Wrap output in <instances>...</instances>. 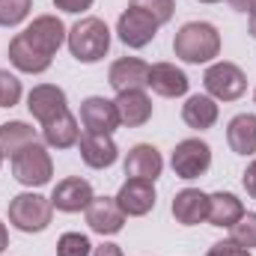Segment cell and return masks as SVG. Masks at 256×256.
<instances>
[{
	"label": "cell",
	"instance_id": "39",
	"mask_svg": "<svg viewBox=\"0 0 256 256\" xmlns=\"http://www.w3.org/2000/svg\"><path fill=\"white\" fill-rule=\"evenodd\" d=\"M254 102H256V90H254Z\"/></svg>",
	"mask_w": 256,
	"mask_h": 256
},
{
	"label": "cell",
	"instance_id": "34",
	"mask_svg": "<svg viewBox=\"0 0 256 256\" xmlns=\"http://www.w3.org/2000/svg\"><path fill=\"white\" fill-rule=\"evenodd\" d=\"M92 256H126V254H122L120 244H102V248L92 250Z\"/></svg>",
	"mask_w": 256,
	"mask_h": 256
},
{
	"label": "cell",
	"instance_id": "14",
	"mask_svg": "<svg viewBox=\"0 0 256 256\" xmlns=\"http://www.w3.org/2000/svg\"><path fill=\"white\" fill-rule=\"evenodd\" d=\"M108 80L116 90V96L131 92V90H146L149 86V66L143 60H137V57H122V60H116L110 66Z\"/></svg>",
	"mask_w": 256,
	"mask_h": 256
},
{
	"label": "cell",
	"instance_id": "35",
	"mask_svg": "<svg viewBox=\"0 0 256 256\" xmlns=\"http://www.w3.org/2000/svg\"><path fill=\"white\" fill-rule=\"evenodd\" d=\"M230 6L238 9V12H248V15H250V12L256 9V0H230Z\"/></svg>",
	"mask_w": 256,
	"mask_h": 256
},
{
	"label": "cell",
	"instance_id": "4",
	"mask_svg": "<svg viewBox=\"0 0 256 256\" xmlns=\"http://www.w3.org/2000/svg\"><path fill=\"white\" fill-rule=\"evenodd\" d=\"M12 176H15L21 185H27V188H42V185H48L51 176H54V161H51L48 149H45L39 140L30 143L27 149H21V152L12 158Z\"/></svg>",
	"mask_w": 256,
	"mask_h": 256
},
{
	"label": "cell",
	"instance_id": "6",
	"mask_svg": "<svg viewBox=\"0 0 256 256\" xmlns=\"http://www.w3.org/2000/svg\"><path fill=\"white\" fill-rule=\"evenodd\" d=\"M66 36H68V30L63 27V21H60L57 15H39V18H33V21L24 27V33H21V39H24L30 48H36L39 54H45V57H51V60H54V54L60 51V45L66 42Z\"/></svg>",
	"mask_w": 256,
	"mask_h": 256
},
{
	"label": "cell",
	"instance_id": "40",
	"mask_svg": "<svg viewBox=\"0 0 256 256\" xmlns=\"http://www.w3.org/2000/svg\"><path fill=\"white\" fill-rule=\"evenodd\" d=\"M0 161H3V155H0Z\"/></svg>",
	"mask_w": 256,
	"mask_h": 256
},
{
	"label": "cell",
	"instance_id": "29",
	"mask_svg": "<svg viewBox=\"0 0 256 256\" xmlns=\"http://www.w3.org/2000/svg\"><path fill=\"white\" fill-rule=\"evenodd\" d=\"M131 6L143 9L146 15H152L158 24H167L176 15V0H131Z\"/></svg>",
	"mask_w": 256,
	"mask_h": 256
},
{
	"label": "cell",
	"instance_id": "32",
	"mask_svg": "<svg viewBox=\"0 0 256 256\" xmlns=\"http://www.w3.org/2000/svg\"><path fill=\"white\" fill-rule=\"evenodd\" d=\"M54 3H57V9L72 12V15H78V12H84V9L92 6V0H54Z\"/></svg>",
	"mask_w": 256,
	"mask_h": 256
},
{
	"label": "cell",
	"instance_id": "38",
	"mask_svg": "<svg viewBox=\"0 0 256 256\" xmlns=\"http://www.w3.org/2000/svg\"><path fill=\"white\" fill-rule=\"evenodd\" d=\"M200 3H218V0H200Z\"/></svg>",
	"mask_w": 256,
	"mask_h": 256
},
{
	"label": "cell",
	"instance_id": "33",
	"mask_svg": "<svg viewBox=\"0 0 256 256\" xmlns=\"http://www.w3.org/2000/svg\"><path fill=\"white\" fill-rule=\"evenodd\" d=\"M244 188H248V194L256 200V161H250L248 170H244Z\"/></svg>",
	"mask_w": 256,
	"mask_h": 256
},
{
	"label": "cell",
	"instance_id": "28",
	"mask_svg": "<svg viewBox=\"0 0 256 256\" xmlns=\"http://www.w3.org/2000/svg\"><path fill=\"white\" fill-rule=\"evenodd\" d=\"M57 256H92V244L80 232H63L57 242Z\"/></svg>",
	"mask_w": 256,
	"mask_h": 256
},
{
	"label": "cell",
	"instance_id": "16",
	"mask_svg": "<svg viewBox=\"0 0 256 256\" xmlns=\"http://www.w3.org/2000/svg\"><path fill=\"white\" fill-rule=\"evenodd\" d=\"M27 108H30V114L45 126L48 120H54V116H60L66 108V92L60 86H54V84H39V86H33L30 90V96H27Z\"/></svg>",
	"mask_w": 256,
	"mask_h": 256
},
{
	"label": "cell",
	"instance_id": "7",
	"mask_svg": "<svg viewBox=\"0 0 256 256\" xmlns=\"http://www.w3.org/2000/svg\"><path fill=\"white\" fill-rule=\"evenodd\" d=\"M170 164H173V173H176L179 179H188V182H191V179H200V176L212 167V149H208V143H202L200 137H188V140L176 143Z\"/></svg>",
	"mask_w": 256,
	"mask_h": 256
},
{
	"label": "cell",
	"instance_id": "17",
	"mask_svg": "<svg viewBox=\"0 0 256 256\" xmlns=\"http://www.w3.org/2000/svg\"><path fill=\"white\" fill-rule=\"evenodd\" d=\"M188 74L173 63H155L149 66V86L152 92H158L161 98H179L188 92Z\"/></svg>",
	"mask_w": 256,
	"mask_h": 256
},
{
	"label": "cell",
	"instance_id": "22",
	"mask_svg": "<svg viewBox=\"0 0 256 256\" xmlns=\"http://www.w3.org/2000/svg\"><path fill=\"white\" fill-rule=\"evenodd\" d=\"M226 143L238 155H254L256 152V116L254 114H238L226 126Z\"/></svg>",
	"mask_w": 256,
	"mask_h": 256
},
{
	"label": "cell",
	"instance_id": "18",
	"mask_svg": "<svg viewBox=\"0 0 256 256\" xmlns=\"http://www.w3.org/2000/svg\"><path fill=\"white\" fill-rule=\"evenodd\" d=\"M173 218L182 226H196L208 218V194L200 188H185L173 196Z\"/></svg>",
	"mask_w": 256,
	"mask_h": 256
},
{
	"label": "cell",
	"instance_id": "3",
	"mask_svg": "<svg viewBox=\"0 0 256 256\" xmlns=\"http://www.w3.org/2000/svg\"><path fill=\"white\" fill-rule=\"evenodd\" d=\"M54 218V206L42 194H18L9 200V224L21 232H42Z\"/></svg>",
	"mask_w": 256,
	"mask_h": 256
},
{
	"label": "cell",
	"instance_id": "25",
	"mask_svg": "<svg viewBox=\"0 0 256 256\" xmlns=\"http://www.w3.org/2000/svg\"><path fill=\"white\" fill-rule=\"evenodd\" d=\"M30 143H36V128H30L27 122L15 120V122H3L0 126V155L3 158H15Z\"/></svg>",
	"mask_w": 256,
	"mask_h": 256
},
{
	"label": "cell",
	"instance_id": "12",
	"mask_svg": "<svg viewBox=\"0 0 256 256\" xmlns=\"http://www.w3.org/2000/svg\"><path fill=\"white\" fill-rule=\"evenodd\" d=\"M78 149H80V158L86 167L92 170H108L116 158H120V149L114 143L110 134H96V131H86L80 140H78Z\"/></svg>",
	"mask_w": 256,
	"mask_h": 256
},
{
	"label": "cell",
	"instance_id": "19",
	"mask_svg": "<svg viewBox=\"0 0 256 256\" xmlns=\"http://www.w3.org/2000/svg\"><path fill=\"white\" fill-rule=\"evenodd\" d=\"M114 104H116V114H120V126L140 128L152 120V98H149L143 90L120 92Z\"/></svg>",
	"mask_w": 256,
	"mask_h": 256
},
{
	"label": "cell",
	"instance_id": "21",
	"mask_svg": "<svg viewBox=\"0 0 256 256\" xmlns=\"http://www.w3.org/2000/svg\"><path fill=\"white\" fill-rule=\"evenodd\" d=\"M244 214V206H242V200L236 196V194H226V191H218L208 196V224L212 226H232L238 218Z\"/></svg>",
	"mask_w": 256,
	"mask_h": 256
},
{
	"label": "cell",
	"instance_id": "2",
	"mask_svg": "<svg viewBox=\"0 0 256 256\" xmlns=\"http://www.w3.org/2000/svg\"><path fill=\"white\" fill-rule=\"evenodd\" d=\"M66 42H68V51L78 63H98L110 51V30L102 18L90 15V18H80L68 30Z\"/></svg>",
	"mask_w": 256,
	"mask_h": 256
},
{
	"label": "cell",
	"instance_id": "8",
	"mask_svg": "<svg viewBox=\"0 0 256 256\" xmlns=\"http://www.w3.org/2000/svg\"><path fill=\"white\" fill-rule=\"evenodd\" d=\"M158 27L161 24L152 15H146L143 9H137V6H128L126 12L120 15V21H116V33H120V39L126 42L128 48H146L155 39Z\"/></svg>",
	"mask_w": 256,
	"mask_h": 256
},
{
	"label": "cell",
	"instance_id": "1",
	"mask_svg": "<svg viewBox=\"0 0 256 256\" xmlns=\"http://www.w3.org/2000/svg\"><path fill=\"white\" fill-rule=\"evenodd\" d=\"M173 51L185 63H212L220 54V33L208 21H188L173 39Z\"/></svg>",
	"mask_w": 256,
	"mask_h": 256
},
{
	"label": "cell",
	"instance_id": "36",
	"mask_svg": "<svg viewBox=\"0 0 256 256\" xmlns=\"http://www.w3.org/2000/svg\"><path fill=\"white\" fill-rule=\"evenodd\" d=\"M6 244H9V232H6V224H0V254L6 250Z\"/></svg>",
	"mask_w": 256,
	"mask_h": 256
},
{
	"label": "cell",
	"instance_id": "24",
	"mask_svg": "<svg viewBox=\"0 0 256 256\" xmlns=\"http://www.w3.org/2000/svg\"><path fill=\"white\" fill-rule=\"evenodd\" d=\"M182 120L188 128L196 131H206L218 122V104L212 96H191L185 104H182Z\"/></svg>",
	"mask_w": 256,
	"mask_h": 256
},
{
	"label": "cell",
	"instance_id": "20",
	"mask_svg": "<svg viewBox=\"0 0 256 256\" xmlns=\"http://www.w3.org/2000/svg\"><path fill=\"white\" fill-rule=\"evenodd\" d=\"M42 137H45V143L51 146V149H72V146H78V140H80V128H78V120L63 110L60 116H54V120H48L45 126H42Z\"/></svg>",
	"mask_w": 256,
	"mask_h": 256
},
{
	"label": "cell",
	"instance_id": "26",
	"mask_svg": "<svg viewBox=\"0 0 256 256\" xmlns=\"http://www.w3.org/2000/svg\"><path fill=\"white\" fill-rule=\"evenodd\" d=\"M232 242L238 244V248H256V212H244L232 226Z\"/></svg>",
	"mask_w": 256,
	"mask_h": 256
},
{
	"label": "cell",
	"instance_id": "15",
	"mask_svg": "<svg viewBox=\"0 0 256 256\" xmlns=\"http://www.w3.org/2000/svg\"><path fill=\"white\" fill-rule=\"evenodd\" d=\"M116 202L126 212V218H143L155 208V188L143 179H126V185L116 194Z\"/></svg>",
	"mask_w": 256,
	"mask_h": 256
},
{
	"label": "cell",
	"instance_id": "23",
	"mask_svg": "<svg viewBox=\"0 0 256 256\" xmlns=\"http://www.w3.org/2000/svg\"><path fill=\"white\" fill-rule=\"evenodd\" d=\"M9 63L15 66L18 72H27V74H42V72H48L51 68V57H45V54H39L36 48H30L24 39H21V33L9 42Z\"/></svg>",
	"mask_w": 256,
	"mask_h": 256
},
{
	"label": "cell",
	"instance_id": "13",
	"mask_svg": "<svg viewBox=\"0 0 256 256\" xmlns=\"http://www.w3.org/2000/svg\"><path fill=\"white\" fill-rule=\"evenodd\" d=\"M164 170V158L155 146L149 143H137L131 146L126 155V176L128 179H143V182H155Z\"/></svg>",
	"mask_w": 256,
	"mask_h": 256
},
{
	"label": "cell",
	"instance_id": "31",
	"mask_svg": "<svg viewBox=\"0 0 256 256\" xmlns=\"http://www.w3.org/2000/svg\"><path fill=\"white\" fill-rule=\"evenodd\" d=\"M206 256H250V250H248V248H238V244L230 238V242H218V244H212V248L206 250Z\"/></svg>",
	"mask_w": 256,
	"mask_h": 256
},
{
	"label": "cell",
	"instance_id": "30",
	"mask_svg": "<svg viewBox=\"0 0 256 256\" xmlns=\"http://www.w3.org/2000/svg\"><path fill=\"white\" fill-rule=\"evenodd\" d=\"M21 98V80L0 68V108H15Z\"/></svg>",
	"mask_w": 256,
	"mask_h": 256
},
{
	"label": "cell",
	"instance_id": "10",
	"mask_svg": "<svg viewBox=\"0 0 256 256\" xmlns=\"http://www.w3.org/2000/svg\"><path fill=\"white\" fill-rule=\"evenodd\" d=\"M92 200H96L92 185H90L86 179H80V176H68L63 182H57V188L51 194V206H54L57 212H68V214L86 212V206H90Z\"/></svg>",
	"mask_w": 256,
	"mask_h": 256
},
{
	"label": "cell",
	"instance_id": "11",
	"mask_svg": "<svg viewBox=\"0 0 256 256\" xmlns=\"http://www.w3.org/2000/svg\"><path fill=\"white\" fill-rule=\"evenodd\" d=\"M80 122L86 131H96V134H114L120 128V114H116V104L110 98H102V96H90L80 102Z\"/></svg>",
	"mask_w": 256,
	"mask_h": 256
},
{
	"label": "cell",
	"instance_id": "27",
	"mask_svg": "<svg viewBox=\"0 0 256 256\" xmlns=\"http://www.w3.org/2000/svg\"><path fill=\"white\" fill-rule=\"evenodd\" d=\"M33 9V0H0V27L21 24Z\"/></svg>",
	"mask_w": 256,
	"mask_h": 256
},
{
	"label": "cell",
	"instance_id": "37",
	"mask_svg": "<svg viewBox=\"0 0 256 256\" xmlns=\"http://www.w3.org/2000/svg\"><path fill=\"white\" fill-rule=\"evenodd\" d=\"M248 18H250V36L256 39V9L250 12V15H248Z\"/></svg>",
	"mask_w": 256,
	"mask_h": 256
},
{
	"label": "cell",
	"instance_id": "5",
	"mask_svg": "<svg viewBox=\"0 0 256 256\" xmlns=\"http://www.w3.org/2000/svg\"><path fill=\"white\" fill-rule=\"evenodd\" d=\"M202 86L214 102H236L248 90V78L236 63H214L206 68Z\"/></svg>",
	"mask_w": 256,
	"mask_h": 256
},
{
	"label": "cell",
	"instance_id": "9",
	"mask_svg": "<svg viewBox=\"0 0 256 256\" xmlns=\"http://www.w3.org/2000/svg\"><path fill=\"white\" fill-rule=\"evenodd\" d=\"M86 224L98 236H116L126 226V212L120 208L116 196H96L86 206Z\"/></svg>",
	"mask_w": 256,
	"mask_h": 256
}]
</instances>
